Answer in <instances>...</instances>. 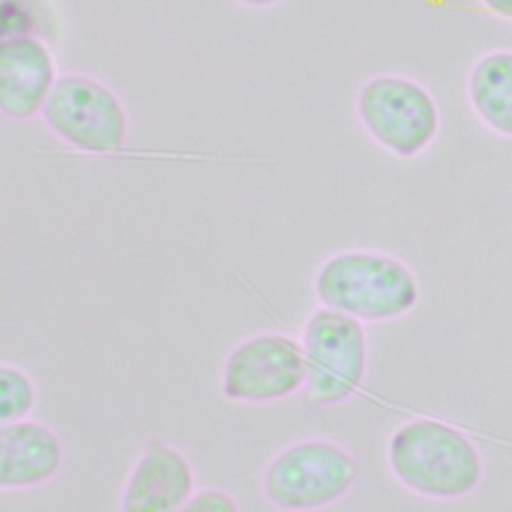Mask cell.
Segmentation results:
<instances>
[{
  "label": "cell",
  "instance_id": "6da1fadb",
  "mask_svg": "<svg viewBox=\"0 0 512 512\" xmlns=\"http://www.w3.org/2000/svg\"><path fill=\"white\" fill-rule=\"evenodd\" d=\"M384 456L394 480L426 500H464L484 478L480 446L460 426L434 416H414L398 424L388 436Z\"/></svg>",
  "mask_w": 512,
  "mask_h": 512
},
{
  "label": "cell",
  "instance_id": "7a4b0ae2",
  "mask_svg": "<svg viewBox=\"0 0 512 512\" xmlns=\"http://www.w3.org/2000/svg\"><path fill=\"white\" fill-rule=\"evenodd\" d=\"M312 290L320 306L362 324L400 320L420 302L416 272L394 254L366 248H348L324 258Z\"/></svg>",
  "mask_w": 512,
  "mask_h": 512
},
{
  "label": "cell",
  "instance_id": "3957f363",
  "mask_svg": "<svg viewBox=\"0 0 512 512\" xmlns=\"http://www.w3.org/2000/svg\"><path fill=\"white\" fill-rule=\"evenodd\" d=\"M358 478L360 462L344 444L302 438L270 458L262 472V494L282 512H318L344 500Z\"/></svg>",
  "mask_w": 512,
  "mask_h": 512
},
{
  "label": "cell",
  "instance_id": "277c9868",
  "mask_svg": "<svg viewBox=\"0 0 512 512\" xmlns=\"http://www.w3.org/2000/svg\"><path fill=\"white\" fill-rule=\"evenodd\" d=\"M354 110L368 138L400 160L426 152L442 124L432 92L404 74H376L364 80L354 96Z\"/></svg>",
  "mask_w": 512,
  "mask_h": 512
},
{
  "label": "cell",
  "instance_id": "5b68a950",
  "mask_svg": "<svg viewBox=\"0 0 512 512\" xmlns=\"http://www.w3.org/2000/svg\"><path fill=\"white\" fill-rule=\"evenodd\" d=\"M40 118L64 146L92 156H110L128 140V114L120 96L102 80L66 72L56 78Z\"/></svg>",
  "mask_w": 512,
  "mask_h": 512
},
{
  "label": "cell",
  "instance_id": "8992f818",
  "mask_svg": "<svg viewBox=\"0 0 512 512\" xmlns=\"http://www.w3.org/2000/svg\"><path fill=\"white\" fill-rule=\"evenodd\" d=\"M300 344L312 404L340 406L358 394L368 374V336L360 320L320 306L306 318Z\"/></svg>",
  "mask_w": 512,
  "mask_h": 512
},
{
  "label": "cell",
  "instance_id": "52a82bcc",
  "mask_svg": "<svg viewBox=\"0 0 512 512\" xmlns=\"http://www.w3.org/2000/svg\"><path fill=\"white\" fill-rule=\"evenodd\" d=\"M306 366L300 340L262 332L238 342L222 364L220 390L240 404H272L304 390Z\"/></svg>",
  "mask_w": 512,
  "mask_h": 512
},
{
  "label": "cell",
  "instance_id": "ba28073f",
  "mask_svg": "<svg viewBox=\"0 0 512 512\" xmlns=\"http://www.w3.org/2000/svg\"><path fill=\"white\" fill-rule=\"evenodd\" d=\"M192 494L194 470L188 458L176 446L152 436L124 482L120 512H178Z\"/></svg>",
  "mask_w": 512,
  "mask_h": 512
},
{
  "label": "cell",
  "instance_id": "9c48e42d",
  "mask_svg": "<svg viewBox=\"0 0 512 512\" xmlns=\"http://www.w3.org/2000/svg\"><path fill=\"white\" fill-rule=\"evenodd\" d=\"M56 62L34 34L0 38V114L14 122L40 116L56 84Z\"/></svg>",
  "mask_w": 512,
  "mask_h": 512
},
{
  "label": "cell",
  "instance_id": "30bf717a",
  "mask_svg": "<svg viewBox=\"0 0 512 512\" xmlns=\"http://www.w3.org/2000/svg\"><path fill=\"white\" fill-rule=\"evenodd\" d=\"M62 464V440L48 424L22 418L0 426V490H28L48 484Z\"/></svg>",
  "mask_w": 512,
  "mask_h": 512
},
{
  "label": "cell",
  "instance_id": "8fae6325",
  "mask_svg": "<svg viewBox=\"0 0 512 512\" xmlns=\"http://www.w3.org/2000/svg\"><path fill=\"white\" fill-rule=\"evenodd\" d=\"M466 98L490 132L512 140V48L490 50L470 66Z\"/></svg>",
  "mask_w": 512,
  "mask_h": 512
},
{
  "label": "cell",
  "instance_id": "7c38bea8",
  "mask_svg": "<svg viewBox=\"0 0 512 512\" xmlns=\"http://www.w3.org/2000/svg\"><path fill=\"white\" fill-rule=\"evenodd\" d=\"M36 398V384L22 368L0 364V426L28 418Z\"/></svg>",
  "mask_w": 512,
  "mask_h": 512
},
{
  "label": "cell",
  "instance_id": "4fadbf2b",
  "mask_svg": "<svg viewBox=\"0 0 512 512\" xmlns=\"http://www.w3.org/2000/svg\"><path fill=\"white\" fill-rule=\"evenodd\" d=\"M178 512H242L236 498L222 488H202L184 502Z\"/></svg>",
  "mask_w": 512,
  "mask_h": 512
},
{
  "label": "cell",
  "instance_id": "5bb4252c",
  "mask_svg": "<svg viewBox=\"0 0 512 512\" xmlns=\"http://www.w3.org/2000/svg\"><path fill=\"white\" fill-rule=\"evenodd\" d=\"M496 18L512 22V0H478Z\"/></svg>",
  "mask_w": 512,
  "mask_h": 512
},
{
  "label": "cell",
  "instance_id": "9a60e30c",
  "mask_svg": "<svg viewBox=\"0 0 512 512\" xmlns=\"http://www.w3.org/2000/svg\"><path fill=\"white\" fill-rule=\"evenodd\" d=\"M240 2L242 6H248V8H270L274 4H278L280 0H236Z\"/></svg>",
  "mask_w": 512,
  "mask_h": 512
}]
</instances>
